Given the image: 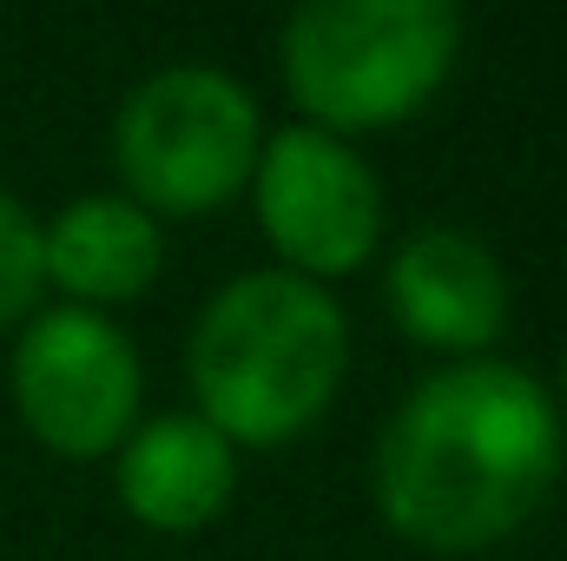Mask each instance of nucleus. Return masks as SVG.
Segmentation results:
<instances>
[{
    "instance_id": "3",
    "label": "nucleus",
    "mask_w": 567,
    "mask_h": 561,
    "mask_svg": "<svg viewBox=\"0 0 567 561\" xmlns=\"http://www.w3.org/2000/svg\"><path fill=\"white\" fill-rule=\"evenodd\" d=\"M462 60L449 0H303L278 33L284 93L330 140L416 120Z\"/></svg>"
},
{
    "instance_id": "4",
    "label": "nucleus",
    "mask_w": 567,
    "mask_h": 561,
    "mask_svg": "<svg viewBox=\"0 0 567 561\" xmlns=\"http://www.w3.org/2000/svg\"><path fill=\"white\" fill-rule=\"evenodd\" d=\"M265 120L225 67H165L113 113L120 192L152 218H205L251 185Z\"/></svg>"
},
{
    "instance_id": "8",
    "label": "nucleus",
    "mask_w": 567,
    "mask_h": 561,
    "mask_svg": "<svg viewBox=\"0 0 567 561\" xmlns=\"http://www.w3.org/2000/svg\"><path fill=\"white\" fill-rule=\"evenodd\" d=\"M113 489L120 509L152 536H198L212 529L238 496V449L192 410L145 417L113 449Z\"/></svg>"
},
{
    "instance_id": "10",
    "label": "nucleus",
    "mask_w": 567,
    "mask_h": 561,
    "mask_svg": "<svg viewBox=\"0 0 567 561\" xmlns=\"http://www.w3.org/2000/svg\"><path fill=\"white\" fill-rule=\"evenodd\" d=\"M40 290H47V272H40V218L13 192H0V330L20 324V317H33Z\"/></svg>"
},
{
    "instance_id": "1",
    "label": "nucleus",
    "mask_w": 567,
    "mask_h": 561,
    "mask_svg": "<svg viewBox=\"0 0 567 561\" xmlns=\"http://www.w3.org/2000/svg\"><path fill=\"white\" fill-rule=\"evenodd\" d=\"M561 449V410L535 370L468 357L396 404L370 456V496L390 536L429 555H475L548 502Z\"/></svg>"
},
{
    "instance_id": "5",
    "label": "nucleus",
    "mask_w": 567,
    "mask_h": 561,
    "mask_svg": "<svg viewBox=\"0 0 567 561\" xmlns=\"http://www.w3.org/2000/svg\"><path fill=\"white\" fill-rule=\"evenodd\" d=\"M7 390H13L20 422L33 429V442H47L53 456L93 462V456H113L140 429L145 364L140 344L113 317L53 304L20 324Z\"/></svg>"
},
{
    "instance_id": "11",
    "label": "nucleus",
    "mask_w": 567,
    "mask_h": 561,
    "mask_svg": "<svg viewBox=\"0 0 567 561\" xmlns=\"http://www.w3.org/2000/svg\"><path fill=\"white\" fill-rule=\"evenodd\" d=\"M555 410H561V429H567V357H561V397H555Z\"/></svg>"
},
{
    "instance_id": "6",
    "label": "nucleus",
    "mask_w": 567,
    "mask_h": 561,
    "mask_svg": "<svg viewBox=\"0 0 567 561\" xmlns=\"http://www.w3.org/2000/svg\"><path fill=\"white\" fill-rule=\"evenodd\" d=\"M258 232L278 252V272L310 284L350 278L383 245V178L350 140L317 126H284L258 145L251 165Z\"/></svg>"
},
{
    "instance_id": "7",
    "label": "nucleus",
    "mask_w": 567,
    "mask_h": 561,
    "mask_svg": "<svg viewBox=\"0 0 567 561\" xmlns=\"http://www.w3.org/2000/svg\"><path fill=\"white\" fill-rule=\"evenodd\" d=\"M383 304L410 344L435 357H482L508 330V272L462 225H416L383 272Z\"/></svg>"
},
{
    "instance_id": "2",
    "label": "nucleus",
    "mask_w": 567,
    "mask_h": 561,
    "mask_svg": "<svg viewBox=\"0 0 567 561\" xmlns=\"http://www.w3.org/2000/svg\"><path fill=\"white\" fill-rule=\"evenodd\" d=\"M192 417L231 449H284L330 417L350 377V317L330 284L297 272H238L218 284L185 344Z\"/></svg>"
},
{
    "instance_id": "9",
    "label": "nucleus",
    "mask_w": 567,
    "mask_h": 561,
    "mask_svg": "<svg viewBox=\"0 0 567 561\" xmlns=\"http://www.w3.org/2000/svg\"><path fill=\"white\" fill-rule=\"evenodd\" d=\"M158 265H165V232L126 192L66 198L40 225V272L80 310L106 317L113 304H133L140 290H152Z\"/></svg>"
}]
</instances>
